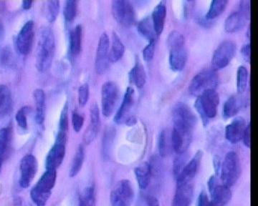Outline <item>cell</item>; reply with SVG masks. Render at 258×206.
Masks as SVG:
<instances>
[{"label": "cell", "instance_id": "obj_1", "mask_svg": "<svg viewBox=\"0 0 258 206\" xmlns=\"http://www.w3.org/2000/svg\"><path fill=\"white\" fill-rule=\"evenodd\" d=\"M55 52V40L53 32L50 28H42L39 37L36 52V67L40 72L50 68Z\"/></svg>", "mask_w": 258, "mask_h": 206}, {"label": "cell", "instance_id": "obj_2", "mask_svg": "<svg viewBox=\"0 0 258 206\" xmlns=\"http://www.w3.org/2000/svg\"><path fill=\"white\" fill-rule=\"evenodd\" d=\"M57 179L55 170H46L36 185L32 187L30 196L37 206H45L50 198L52 190L55 186Z\"/></svg>", "mask_w": 258, "mask_h": 206}, {"label": "cell", "instance_id": "obj_3", "mask_svg": "<svg viewBox=\"0 0 258 206\" xmlns=\"http://www.w3.org/2000/svg\"><path fill=\"white\" fill-rule=\"evenodd\" d=\"M219 102L220 97L216 89H208L198 97L195 107L201 116L205 126L208 124L209 120L217 116Z\"/></svg>", "mask_w": 258, "mask_h": 206}, {"label": "cell", "instance_id": "obj_4", "mask_svg": "<svg viewBox=\"0 0 258 206\" xmlns=\"http://www.w3.org/2000/svg\"><path fill=\"white\" fill-rule=\"evenodd\" d=\"M241 173L240 158L235 152L231 151L226 155L220 169V178L223 185L230 187L233 186Z\"/></svg>", "mask_w": 258, "mask_h": 206}, {"label": "cell", "instance_id": "obj_5", "mask_svg": "<svg viewBox=\"0 0 258 206\" xmlns=\"http://www.w3.org/2000/svg\"><path fill=\"white\" fill-rule=\"evenodd\" d=\"M218 84L219 77L215 70H203L195 75L190 82L189 93L199 97L208 89H216Z\"/></svg>", "mask_w": 258, "mask_h": 206}, {"label": "cell", "instance_id": "obj_6", "mask_svg": "<svg viewBox=\"0 0 258 206\" xmlns=\"http://www.w3.org/2000/svg\"><path fill=\"white\" fill-rule=\"evenodd\" d=\"M111 11L113 18L121 26L129 28L135 23V10L130 2L115 0L112 3Z\"/></svg>", "mask_w": 258, "mask_h": 206}, {"label": "cell", "instance_id": "obj_7", "mask_svg": "<svg viewBox=\"0 0 258 206\" xmlns=\"http://www.w3.org/2000/svg\"><path fill=\"white\" fill-rule=\"evenodd\" d=\"M119 98V88L112 81L105 82L101 89V110L105 117H110L116 107Z\"/></svg>", "mask_w": 258, "mask_h": 206}, {"label": "cell", "instance_id": "obj_8", "mask_svg": "<svg viewBox=\"0 0 258 206\" xmlns=\"http://www.w3.org/2000/svg\"><path fill=\"white\" fill-rule=\"evenodd\" d=\"M134 199V187L128 180L118 182L112 190L110 196L112 206H131Z\"/></svg>", "mask_w": 258, "mask_h": 206}, {"label": "cell", "instance_id": "obj_9", "mask_svg": "<svg viewBox=\"0 0 258 206\" xmlns=\"http://www.w3.org/2000/svg\"><path fill=\"white\" fill-rule=\"evenodd\" d=\"M193 128L174 124L171 133V143L174 151L179 154L186 153L192 141Z\"/></svg>", "mask_w": 258, "mask_h": 206}, {"label": "cell", "instance_id": "obj_10", "mask_svg": "<svg viewBox=\"0 0 258 206\" xmlns=\"http://www.w3.org/2000/svg\"><path fill=\"white\" fill-rule=\"evenodd\" d=\"M236 52V44L230 40L222 42L214 52L212 66L213 70L225 68L230 64Z\"/></svg>", "mask_w": 258, "mask_h": 206}, {"label": "cell", "instance_id": "obj_11", "mask_svg": "<svg viewBox=\"0 0 258 206\" xmlns=\"http://www.w3.org/2000/svg\"><path fill=\"white\" fill-rule=\"evenodd\" d=\"M38 163L36 158L33 155H25L20 163V176L19 184L23 188L30 186L32 180L36 175Z\"/></svg>", "mask_w": 258, "mask_h": 206}, {"label": "cell", "instance_id": "obj_12", "mask_svg": "<svg viewBox=\"0 0 258 206\" xmlns=\"http://www.w3.org/2000/svg\"><path fill=\"white\" fill-rule=\"evenodd\" d=\"M34 36H35V23L32 20H29L20 30L15 40L17 49L21 55H28L31 51Z\"/></svg>", "mask_w": 258, "mask_h": 206}, {"label": "cell", "instance_id": "obj_13", "mask_svg": "<svg viewBox=\"0 0 258 206\" xmlns=\"http://www.w3.org/2000/svg\"><path fill=\"white\" fill-rule=\"evenodd\" d=\"M110 40L107 33H103L100 37L97 47L96 63V72L99 75L105 73L109 66Z\"/></svg>", "mask_w": 258, "mask_h": 206}, {"label": "cell", "instance_id": "obj_14", "mask_svg": "<svg viewBox=\"0 0 258 206\" xmlns=\"http://www.w3.org/2000/svg\"><path fill=\"white\" fill-rule=\"evenodd\" d=\"M173 121L174 124L182 125L193 129L198 122L195 113L189 106L183 102L177 103L174 106L173 109Z\"/></svg>", "mask_w": 258, "mask_h": 206}, {"label": "cell", "instance_id": "obj_15", "mask_svg": "<svg viewBox=\"0 0 258 206\" xmlns=\"http://www.w3.org/2000/svg\"><path fill=\"white\" fill-rule=\"evenodd\" d=\"M90 124L83 136V141L86 144H90L96 139L100 128H101V117L100 110L96 102L93 103L90 111Z\"/></svg>", "mask_w": 258, "mask_h": 206}, {"label": "cell", "instance_id": "obj_16", "mask_svg": "<svg viewBox=\"0 0 258 206\" xmlns=\"http://www.w3.org/2000/svg\"><path fill=\"white\" fill-rule=\"evenodd\" d=\"M203 155V152L199 150L189 163H186L179 176L176 179L177 183H190L191 180L196 176L201 164Z\"/></svg>", "mask_w": 258, "mask_h": 206}, {"label": "cell", "instance_id": "obj_17", "mask_svg": "<svg viewBox=\"0 0 258 206\" xmlns=\"http://www.w3.org/2000/svg\"><path fill=\"white\" fill-rule=\"evenodd\" d=\"M66 153V144L55 142L45 160L46 170H57L63 162Z\"/></svg>", "mask_w": 258, "mask_h": 206}, {"label": "cell", "instance_id": "obj_18", "mask_svg": "<svg viewBox=\"0 0 258 206\" xmlns=\"http://www.w3.org/2000/svg\"><path fill=\"white\" fill-rule=\"evenodd\" d=\"M193 195L194 188L191 183H177L171 206H190Z\"/></svg>", "mask_w": 258, "mask_h": 206}, {"label": "cell", "instance_id": "obj_19", "mask_svg": "<svg viewBox=\"0 0 258 206\" xmlns=\"http://www.w3.org/2000/svg\"><path fill=\"white\" fill-rule=\"evenodd\" d=\"M246 126L247 125L243 118H236L226 127L225 136L227 141L232 144L238 143L242 139Z\"/></svg>", "mask_w": 258, "mask_h": 206}, {"label": "cell", "instance_id": "obj_20", "mask_svg": "<svg viewBox=\"0 0 258 206\" xmlns=\"http://www.w3.org/2000/svg\"><path fill=\"white\" fill-rule=\"evenodd\" d=\"M188 60V52L184 45L169 48V65L171 70L179 72L184 68Z\"/></svg>", "mask_w": 258, "mask_h": 206}, {"label": "cell", "instance_id": "obj_21", "mask_svg": "<svg viewBox=\"0 0 258 206\" xmlns=\"http://www.w3.org/2000/svg\"><path fill=\"white\" fill-rule=\"evenodd\" d=\"M134 102V89L132 87H129L125 91L121 106L117 111L114 117V121L117 124H125V121L130 117L128 114L132 110Z\"/></svg>", "mask_w": 258, "mask_h": 206}, {"label": "cell", "instance_id": "obj_22", "mask_svg": "<svg viewBox=\"0 0 258 206\" xmlns=\"http://www.w3.org/2000/svg\"><path fill=\"white\" fill-rule=\"evenodd\" d=\"M249 15L244 14L240 11L235 12L229 15L225 20V29L228 33H236L240 31L245 26Z\"/></svg>", "mask_w": 258, "mask_h": 206}, {"label": "cell", "instance_id": "obj_23", "mask_svg": "<svg viewBox=\"0 0 258 206\" xmlns=\"http://www.w3.org/2000/svg\"><path fill=\"white\" fill-rule=\"evenodd\" d=\"M212 200L210 206H225L232 198L230 187L225 185H218L210 192Z\"/></svg>", "mask_w": 258, "mask_h": 206}, {"label": "cell", "instance_id": "obj_24", "mask_svg": "<svg viewBox=\"0 0 258 206\" xmlns=\"http://www.w3.org/2000/svg\"><path fill=\"white\" fill-rule=\"evenodd\" d=\"M246 100L240 95H232L223 106V117L227 119L235 116L245 106Z\"/></svg>", "mask_w": 258, "mask_h": 206}, {"label": "cell", "instance_id": "obj_25", "mask_svg": "<svg viewBox=\"0 0 258 206\" xmlns=\"http://www.w3.org/2000/svg\"><path fill=\"white\" fill-rule=\"evenodd\" d=\"M33 97L36 106L35 121L37 124H43L45 119V110H46V95L43 89H36L33 92Z\"/></svg>", "mask_w": 258, "mask_h": 206}, {"label": "cell", "instance_id": "obj_26", "mask_svg": "<svg viewBox=\"0 0 258 206\" xmlns=\"http://www.w3.org/2000/svg\"><path fill=\"white\" fill-rule=\"evenodd\" d=\"M82 40L83 28L79 25L71 30L69 35V53L71 57L79 55L82 47Z\"/></svg>", "mask_w": 258, "mask_h": 206}, {"label": "cell", "instance_id": "obj_27", "mask_svg": "<svg viewBox=\"0 0 258 206\" xmlns=\"http://www.w3.org/2000/svg\"><path fill=\"white\" fill-rule=\"evenodd\" d=\"M166 15V8L164 2L158 4L153 10L152 16V23L154 25V30L157 35H160L163 32L165 24Z\"/></svg>", "mask_w": 258, "mask_h": 206}, {"label": "cell", "instance_id": "obj_28", "mask_svg": "<svg viewBox=\"0 0 258 206\" xmlns=\"http://www.w3.org/2000/svg\"><path fill=\"white\" fill-rule=\"evenodd\" d=\"M134 174L139 187L142 190H146L149 186L152 175V168L149 163L145 162L139 165L134 170Z\"/></svg>", "mask_w": 258, "mask_h": 206}, {"label": "cell", "instance_id": "obj_29", "mask_svg": "<svg viewBox=\"0 0 258 206\" xmlns=\"http://www.w3.org/2000/svg\"><path fill=\"white\" fill-rule=\"evenodd\" d=\"M129 80L138 88H142L147 82V73L143 65L137 62L128 74Z\"/></svg>", "mask_w": 258, "mask_h": 206}, {"label": "cell", "instance_id": "obj_30", "mask_svg": "<svg viewBox=\"0 0 258 206\" xmlns=\"http://www.w3.org/2000/svg\"><path fill=\"white\" fill-rule=\"evenodd\" d=\"M125 46L116 33L112 34L111 46L109 50L108 59L111 63L118 62L124 55Z\"/></svg>", "mask_w": 258, "mask_h": 206}, {"label": "cell", "instance_id": "obj_31", "mask_svg": "<svg viewBox=\"0 0 258 206\" xmlns=\"http://www.w3.org/2000/svg\"><path fill=\"white\" fill-rule=\"evenodd\" d=\"M13 98L8 86L0 84V117L7 116L11 111Z\"/></svg>", "mask_w": 258, "mask_h": 206}, {"label": "cell", "instance_id": "obj_32", "mask_svg": "<svg viewBox=\"0 0 258 206\" xmlns=\"http://www.w3.org/2000/svg\"><path fill=\"white\" fill-rule=\"evenodd\" d=\"M137 30L144 38L149 40V42L157 40V35L154 30L151 17H146L143 20H141L137 25Z\"/></svg>", "mask_w": 258, "mask_h": 206}, {"label": "cell", "instance_id": "obj_33", "mask_svg": "<svg viewBox=\"0 0 258 206\" xmlns=\"http://www.w3.org/2000/svg\"><path fill=\"white\" fill-rule=\"evenodd\" d=\"M85 159V149L82 145H80L76 154L74 155L71 168H70V176L71 178L76 177L82 168L83 162Z\"/></svg>", "mask_w": 258, "mask_h": 206}, {"label": "cell", "instance_id": "obj_34", "mask_svg": "<svg viewBox=\"0 0 258 206\" xmlns=\"http://www.w3.org/2000/svg\"><path fill=\"white\" fill-rule=\"evenodd\" d=\"M69 130V106L66 102L62 108L60 113V121H59L58 133L57 136L62 138H69L68 133Z\"/></svg>", "mask_w": 258, "mask_h": 206}, {"label": "cell", "instance_id": "obj_35", "mask_svg": "<svg viewBox=\"0 0 258 206\" xmlns=\"http://www.w3.org/2000/svg\"><path fill=\"white\" fill-rule=\"evenodd\" d=\"M12 139V131L10 128H3L0 129V157L6 158L9 150L10 142Z\"/></svg>", "mask_w": 258, "mask_h": 206}, {"label": "cell", "instance_id": "obj_36", "mask_svg": "<svg viewBox=\"0 0 258 206\" xmlns=\"http://www.w3.org/2000/svg\"><path fill=\"white\" fill-rule=\"evenodd\" d=\"M228 2L227 0H214L212 2L208 10L206 18L208 20L215 19L223 13Z\"/></svg>", "mask_w": 258, "mask_h": 206}, {"label": "cell", "instance_id": "obj_37", "mask_svg": "<svg viewBox=\"0 0 258 206\" xmlns=\"http://www.w3.org/2000/svg\"><path fill=\"white\" fill-rule=\"evenodd\" d=\"M249 74L247 68L244 66H240L237 69V87L239 94L243 93L248 84Z\"/></svg>", "mask_w": 258, "mask_h": 206}, {"label": "cell", "instance_id": "obj_38", "mask_svg": "<svg viewBox=\"0 0 258 206\" xmlns=\"http://www.w3.org/2000/svg\"><path fill=\"white\" fill-rule=\"evenodd\" d=\"M96 205V192L93 186H88L83 190L79 199V206Z\"/></svg>", "mask_w": 258, "mask_h": 206}, {"label": "cell", "instance_id": "obj_39", "mask_svg": "<svg viewBox=\"0 0 258 206\" xmlns=\"http://www.w3.org/2000/svg\"><path fill=\"white\" fill-rule=\"evenodd\" d=\"M60 10V2L57 0H50L46 3L45 13L46 18L50 23H53L57 19Z\"/></svg>", "mask_w": 258, "mask_h": 206}, {"label": "cell", "instance_id": "obj_40", "mask_svg": "<svg viewBox=\"0 0 258 206\" xmlns=\"http://www.w3.org/2000/svg\"><path fill=\"white\" fill-rule=\"evenodd\" d=\"M78 3L75 0L66 2L64 8V17L67 22H72L76 18L77 13Z\"/></svg>", "mask_w": 258, "mask_h": 206}, {"label": "cell", "instance_id": "obj_41", "mask_svg": "<svg viewBox=\"0 0 258 206\" xmlns=\"http://www.w3.org/2000/svg\"><path fill=\"white\" fill-rule=\"evenodd\" d=\"M188 157L186 153L182 154H179L175 158L174 162V167H173V172L175 178L179 176L180 174L182 172L185 165L187 163Z\"/></svg>", "mask_w": 258, "mask_h": 206}, {"label": "cell", "instance_id": "obj_42", "mask_svg": "<svg viewBox=\"0 0 258 206\" xmlns=\"http://www.w3.org/2000/svg\"><path fill=\"white\" fill-rule=\"evenodd\" d=\"M167 45L169 49L171 47L184 45V35L177 30L171 32L168 37Z\"/></svg>", "mask_w": 258, "mask_h": 206}, {"label": "cell", "instance_id": "obj_43", "mask_svg": "<svg viewBox=\"0 0 258 206\" xmlns=\"http://www.w3.org/2000/svg\"><path fill=\"white\" fill-rule=\"evenodd\" d=\"M158 148H159V155L161 157L167 155L169 150V143H168L167 131L164 130L161 132L158 138Z\"/></svg>", "mask_w": 258, "mask_h": 206}, {"label": "cell", "instance_id": "obj_44", "mask_svg": "<svg viewBox=\"0 0 258 206\" xmlns=\"http://www.w3.org/2000/svg\"><path fill=\"white\" fill-rule=\"evenodd\" d=\"M28 111V107L22 108L19 110L18 112L15 115V120L20 128L24 130L28 129V119H27V113Z\"/></svg>", "mask_w": 258, "mask_h": 206}, {"label": "cell", "instance_id": "obj_45", "mask_svg": "<svg viewBox=\"0 0 258 206\" xmlns=\"http://www.w3.org/2000/svg\"><path fill=\"white\" fill-rule=\"evenodd\" d=\"M78 97L80 106H86L90 97V88L88 83H84L80 86Z\"/></svg>", "mask_w": 258, "mask_h": 206}, {"label": "cell", "instance_id": "obj_46", "mask_svg": "<svg viewBox=\"0 0 258 206\" xmlns=\"http://www.w3.org/2000/svg\"><path fill=\"white\" fill-rule=\"evenodd\" d=\"M156 40L149 41V44L144 47L142 51V55L146 62H150L155 53Z\"/></svg>", "mask_w": 258, "mask_h": 206}, {"label": "cell", "instance_id": "obj_47", "mask_svg": "<svg viewBox=\"0 0 258 206\" xmlns=\"http://www.w3.org/2000/svg\"><path fill=\"white\" fill-rule=\"evenodd\" d=\"M72 123L75 132L79 133L83 128V124H84V118L79 113H73Z\"/></svg>", "mask_w": 258, "mask_h": 206}, {"label": "cell", "instance_id": "obj_48", "mask_svg": "<svg viewBox=\"0 0 258 206\" xmlns=\"http://www.w3.org/2000/svg\"><path fill=\"white\" fill-rule=\"evenodd\" d=\"M241 54L246 62H250V45L249 43L244 44L241 49Z\"/></svg>", "mask_w": 258, "mask_h": 206}, {"label": "cell", "instance_id": "obj_49", "mask_svg": "<svg viewBox=\"0 0 258 206\" xmlns=\"http://www.w3.org/2000/svg\"><path fill=\"white\" fill-rule=\"evenodd\" d=\"M210 202L206 192L203 191L199 195L197 206H210Z\"/></svg>", "mask_w": 258, "mask_h": 206}, {"label": "cell", "instance_id": "obj_50", "mask_svg": "<svg viewBox=\"0 0 258 206\" xmlns=\"http://www.w3.org/2000/svg\"><path fill=\"white\" fill-rule=\"evenodd\" d=\"M243 143L247 148H250V125L248 124L246 126L245 131L244 132L242 137Z\"/></svg>", "mask_w": 258, "mask_h": 206}, {"label": "cell", "instance_id": "obj_51", "mask_svg": "<svg viewBox=\"0 0 258 206\" xmlns=\"http://www.w3.org/2000/svg\"><path fill=\"white\" fill-rule=\"evenodd\" d=\"M146 202H147V206H160L157 197L153 196V195L147 196Z\"/></svg>", "mask_w": 258, "mask_h": 206}, {"label": "cell", "instance_id": "obj_52", "mask_svg": "<svg viewBox=\"0 0 258 206\" xmlns=\"http://www.w3.org/2000/svg\"><path fill=\"white\" fill-rule=\"evenodd\" d=\"M218 185L217 178L215 175H212L208 180V188L210 192L213 190Z\"/></svg>", "mask_w": 258, "mask_h": 206}, {"label": "cell", "instance_id": "obj_53", "mask_svg": "<svg viewBox=\"0 0 258 206\" xmlns=\"http://www.w3.org/2000/svg\"><path fill=\"white\" fill-rule=\"evenodd\" d=\"M32 3L33 2L32 0H25L22 3V7L24 10H28L32 8Z\"/></svg>", "mask_w": 258, "mask_h": 206}, {"label": "cell", "instance_id": "obj_54", "mask_svg": "<svg viewBox=\"0 0 258 206\" xmlns=\"http://www.w3.org/2000/svg\"><path fill=\"white\" fill-rule=\"evenodd\" d=\"M4 158L0 157V173H1L2 167H3V162H4Z\"/></svg>", "mask_w": 258, "mask_h": 206}, {"label": "cell", "instance_id": "obj_55", "mask_svg": "<svg viewBox=\"0 0 258 206\" xmlns=\"http://www.w3.org/2000/svg\"><path fill=\"white\" fill-rule=\"evenodd\" d=\"M249 31H250V30H249V27L248 32H247V36H248V38H249Z\"/></svg>", "mask_w": 258, "mask_h": 206}]
</instances>
